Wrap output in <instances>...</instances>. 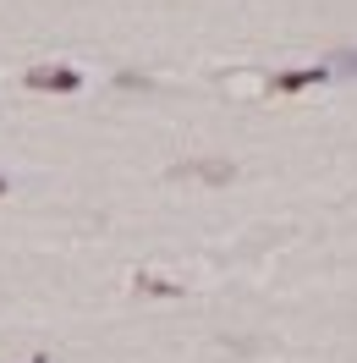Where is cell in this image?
I'll return each mask as SVG.
<instances>
[{"label": "cell", "mask_w": 357, "mask_h": 363, "mask_svg": "<svg viewBox=\"0 0 357 363\" xmlns=\"http://www.w3.org/2000/svg\"><path fill=\"white\" fill-rule=\"evenodd\" d=\"M330 72H335V77H357V50L335 55V61H330Z\"/></svg>", "instance_id": "obj_3"}, {"label": "cell", "mask_w": 357, "mask_h": 363, "mask_svg": "<svg viewBox=\"0 0 357 363\" xmlns=\"http://www.w3.org/2000/svg\"><path fill=\"white\" fill-rule=\"evenodd\" d=\"M330 77V67H302V72H280L275 83H269V94H297V89H308V83H324Z\"/></svg>", "instance_id": "obj_2"}, {"label": "cell", "mask_w": 357, "mask_h": 363, "mask_svg": "<svg viewBox=\"0 0 357 363\" xmlns=\"http://www.w3.org/2000/svg\"><path fill=\"white\" fill-rule=\"evenodd\" d=\"M0 193H6V177H0Z\"/></svg>", "instance_id": "obj_5"}, {"label": "cell", "mask_w": 357, "mask_h": 363, "mask_svg": "<svg viewBox=\"0 0 357 363\" xmlns=\"http://www.w3.org/2000/svg\"><path fill=\"white\" fill-rule=\"evenodd\" d=\"M23 83H28V89H39V94H72L77 83H83V72H72V67H33V72H23Z\"/></svg>", "instance_id": "obj_1"}, {"label": "cell", "mask_w": 357, "mask_h": 363, "mask_svg": "<svg viewBox=\"0 0 357 363\" xmlns=\"http://www.w3.org/2000/svg\"><path fill=\"white\" fill-rule=\"evenodd\" d=\"M137 292H154V297H176L171 281H149V275H137Z\"/></svg>", "instance_id": "obj_4"}]
</instances>
